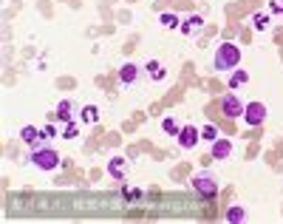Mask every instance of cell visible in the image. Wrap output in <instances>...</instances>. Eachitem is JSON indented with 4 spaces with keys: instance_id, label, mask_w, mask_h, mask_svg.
<instances>
[{
    "instance_id": "cell-19",
    "label": "cell",
    "mask_w": 283,
    "mask_h": 224,
    "mask_svg": "<svg viewBox=\"0 0 283 224\" xmlns=\"http://www.w3.org/2000/svg\"><path fill=\"white\" fill-rule=\"evenodd\" d=\"M252 26L258 31H266L269 29V15H261V12H258V15H252Z\"/></svg>"
},
{
    "instance_id": "cell-6",
    "label": "cell",
    "mask_w": 283,
    "mask_h": 224,
    "mask_svg": "<svg viewBox=\"0 0 283 224\" xmlns=\"http://www.w3.org/2000/svg\"><path fill=\"white\" fill-rule=\"evenodd\" d=\"M263 119H266V105H263V102H249L247 108H244V122H247L249 128L261 125Z\"/></svg>"
},
{
    "instance_id": "cell-9",
    "label": "cell",
    "mask_w": 283,
    "mask_h": 224,
    "mask_svg": "<svg viewBox=\"0 0 283 224\" xmlns=\"http://www.w3.org/2000/svg\"><path fill=\"white\" fill-rule=\"evenodd\" d=\"M119 80H122V85H133V82L139 80V65L125 63V65L119 68Z\"/></svg>"
},
{
    "instance_id": "cell-21",
    "label": "cell",
    "mask_w": 283,
    "mask_h": 224,
    "mask_svg": "<svg viewBox=\"0 0 283 224\" xmlns=\"http://www.w3.org/2000/svg\"><path fill=\"white\" fill-rule=\"evenodd\" d=\"M79 133V128H77V122H65V130H63V139H74Z\"/></svg>"
},
{
    "instance_id": "cell-8",
    "label": "cell",
    "mask_w": 283,
    "mask_h": 224,
    "mask_svg": "<svg viewBox=\"0 0 283 224\" xmlns=\"http://www.w3.org/2000/svg\"><path fill=\"white\" fill-rule=\"evenodd\" d=\"M178 29H181V34L196 37V34H201V29H204V17H201V15H190V17H184Z\"/></svg>"
},
{
    "instance_id": "cell-1",
    "label": "cell",
    "mask_w": 283,
    "mask_h": 224,
    "mask_svg": "<svg viewBox=\"0 0 283 224\" xmlns=\"http://www.w3.org/2000/svg\"><path fill=\"white\" fill-rule=\"evenodd\" d=\"M238 63H241V49L235 43H221L215 49V60H212L215 71H232V68H238Z\"/></svg>"
},
{
    "instance_id": "cell-23",
    "label": "cell",
    "mask_w": 283,
    "mask_h": 224,
    "mask_svg": "<svg viewBox=\"0 0 283 224\" xmlns=\"http://www.w3.org/2000/svg\"><path fill=\"white\" fill-rule=\"evenodd\" d=\"M42 137H45V139H54L57 137V128H54V125H45V128H42Z\"/></svg>"
},
{
    "instance_id": "cell-16",
    "label": "cell",
    "mask_w": 283,
    "mask_h": 224,
    "mask_svg": "<svg viewBox=\"0 0 283 224\" xmlns=\"http://www.w3.org/2000/svg\"><path fill=\"white\" fill-rule=\"evenodd\" d=\"M162 130H164V133H170V137H178L181 125H178L176 116H164V119H162Z\"/></svg>"
},
{
    "instance_id": "cell-4",
    "label": "cell",
    "mask_w": 283,
    "mask_h": 224,
    "mask_svg": "<svg viewBox=\"0 0 283 224\" xmlns=\"http://www.w3.org/2000/svg\"><path fill=\"white\" fill-rule=\"evenodd\" d=\"M198 142H201V130L193 128V125H181V130H178V148L181 151H193V148H198Z\"/></svg>"
},
{
    "instance_id": "cell-14",
    "label": "cell",
    "mask_w": 283,
    "mask_h": 224,
    "mask_svg": "<svg viewBox=\"0 0 283 224\" xmlns=\"http://www.w3.org/2000/svg\"><path fill=\"white\" fill-rule=\"evenodd\" d=\"M148 71H150V77H153L156 82H162L164 77H167V68H164L159 60H150V63H148Z\"/></svg>"
},
{
    "instance_id": "cell-13",
    "label": "cell",
    "mask_w": 283,
    "mask_h": 224,
    "mask_svg": "<svg viewBox=\"0 0 283 224\" xmlns=\"http://www.w3.org/2000/svg\"><path fill=\"white\" fill-rule=\"evenodd\" d=\"M226 221H229V224H241V221H247V210H244V207H241V204H235V207H229V210H226Z\"/></svg>"
},
{
    "instance_id": "cell-22",
    "label": "cell",
    "mask_w": 283,
    "mask_h": 224,
    "mask_svg": "<svg viewBox=\"0 0 283 224\" xmlns=\"http://www.w3.org/2000/svg\"><path fill=\"white\" fill-rule=\"evenodd\" d=\"M269 12H272V15H283V0H272Z\"/></svg>"
},
{
    "instance_id": "cell-20",
    "label": "cell",
    "mask_w": 283,
    "mask_h": 224,
    "mask_svg": "<svg viewBox=\"0 0 283 224\" xmlns=\"http://www.w3.org/2000/svg\"><path fill=\"white\" fill-rule=\"evenodd\" d=\"M218 137H221V133H218V128H215V125H204V128H201V139H210V142H215Z\"/></svg>"
},
{
    "instance_id": "cell-5",
    "label": "cell",
    "mask_w": 283,
    "mask_h": 224,
    "mask_svg": "<svg viewBox=\"0 0 283 224\" xmlns=\"http://www.w3.org/2000/svg\"><path fill=\"white\" fill-rule=\"evenodd\" d=\"M244 102L238 100V94H226L224 100H221V114L226 116V119H238V116H244Z\"/></svg>"
},
{
    "instance_id": "cell-2",
    "label": "cell",
    "mask_w": 283,
    "mask_h": 224,
    "mask_svg": "<svg viewBox=\"0 0 283 224\" xmlns=\"http://www.w3.org/2000/svg\"><path fill=\"white\" fill-rule=\"evenodd\" d=\"M193 190H196L201 199H212V196H218V179L212 173H196L193 176Z\"/></svg>"
},
{
    "instance_id": "cell-18",
    "label": "cell",
    "mask_w": 283,
    "mask_h": 224,
    "mask_svg": "<svg viewBox=\"0 0 283 224\" xmlns=\"http://www.w3.org/2000/svg\"><path fill=\"white\" fill-rule=\"evenodd\" d=\"M159 23H162L164 29H178V26H181V20H178V15H173V12H164V15L159 17Z\"/></svg>"
},
{
    "instance_id": "cell-10",
    "label": "cell",
    "mask_w": 283,
    "mask_h": 224,
    "mask_svg": "<svg viewBox=\"0 0 283 224\" xmlns=\"http://www.w3.org/2000/svg\"><path fill=\"white\" fill-rule=\"evenodd\" d=\"M57 119H60V122H74V100L57 102Z\"/></svg>"
},
{
    "instance_id": "cell-15",
    "label": "cell",
    "mask_w": 283,
    "mask_h": 224,
    "mask_svg": "<svg viewBox=\"0 0 283 224\" xmlns=\"http://www.w3.org/2000/svg\"><path fill=\"white\" fill-rule=\"evenodd\" d=\"M247 82H249V74L244 71V68H238V71L229 74V88H232V91H235V88H241V85H247Z\"/></svg>"
},
{
    "instance_id": "cell-12",
    "label": "cell",
    "mask_w": 283,
    "mask_h": 224,
    "mask_svg": "<svg viewBox=\"0 0 283 224\" xmlns=\"http://www.w3.org/2000/svg\"><path fill=\"white\" fill-rule=\"evenodd\" d=\"M20 139L26 145H37L40 139H45V137H42L40 128H34V125H26V128H20Z\"/></svg>"
},
{
    "instance_id": "cell-3",
    "label": "cell",
    "mask_w": 283,
    "mask_h": 224,
    "mask_svg": "<svg viewBox=\"0 0 283 224\" xmlns=\"http://www.w3.org/2000/svg\"><path fill=\"white\" fill-rule=\"evenodd\" d=\"M31 162H34V167H40V170H57V165H60V153L54 151V148H34V153H31Z\"/></svg>"
},
{
    "instance_id": "cell-7",
    "label": "cell",
    "mask_w": 283,
    "mask_h": 224,
    "mask_svg": "<svg viewBox=\"0 0 283 224\" xmlns=\"http://www.w3.org/2000/svg\"><path fill=\"white\" fill-rule=\"evenodd\" d=\"M127 173H130V165H127L125 156H113V159L108 162V176H111V179L125 182V179H127Z\"/></svg>"
},
{
    "instance_id": "cell-11",
    "label": "cell",
    "mask_w": 283,
    "mask_h": 224,
    "mask_svg": "<svg viewBox=\"0 0 283 224\" xmlns=\"http://www.w3.org/2000/svg\"><path fill=\"white\" fill-rule=\"evenodd\" d=\"M229 153H232V142H229V139L218 137L215 142H212V159H226Z\"/></svg>"
},
{
    "instance_id": "cell-17",
    "label": "cell",
    "mask_w": 283,
    "mask_h": 224,
    "mask_svg": "<svg viewBox=\"0 0 283 224\" xmlns=\"http://www.w3.org/2000/svg\"><path fill=\"white\" fill-rule=\"evenodd\" d=\"M79 116H82V122L93 125V122L99 119V108H97V105H85V108L79 111Z\"/></svg>"
}]
</instances>
